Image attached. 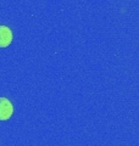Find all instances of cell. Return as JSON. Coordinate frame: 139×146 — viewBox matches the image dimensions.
<instances>
[{
	"instance_id": "1",
	"label": "cell",
	"mask_w": 139,
	"mask_h": 146,
	"mask_svg": "<svg viewBox=\"0 0 139 146\" xmlns=\"http://www.w3.org/2000/svg\"><path fill=\"white\" fill-rule=\"evenodd\" d=\"M13 115V106L6 98H0V121H9Z\"/></svg>"
},
{
	"instance_id": "2",
	"label": "cell",
	"mask_w": 139,
	"mask_h": 146,
	"mask_svg": "<svg viewBox=\"0 0 139 146\" xmlns=\"http://www.w3.org/2000/svg\"><path fill=\"white\" fill-rule=\"evenodd\" d=\"M13 38L12 31L7 26H0V48H7Z\"/></svg>"
}]
</instances>
